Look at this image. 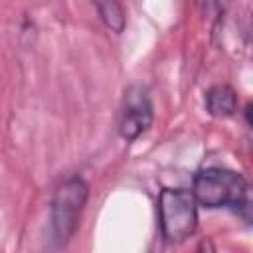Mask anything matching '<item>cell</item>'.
I'll use <instances>...</instances> for the list:
<instances>
[{
    "instance_id": "obj_1",
    "label": "cell",
    "mask_w": 253,
    "mask_h": 253,
    "mask_svg": "<svg viewBox=\"0 0 253 253\" xmlns=\"http://www.w3.org/2000/svg\"><path fill=\"white\" fill-rule=\"evenodd\" d=\"M194 198L206 208L249 210L247 180L227 168H204L194 176Z\"/></svg>"
},
{
    "instance_id": "obj_2",
    "label": "cell",
    "mask_w": 253,
    "mask_h": 253,
    "mask_svg": "<svg viewBox=\"0 0 253 253\" xmlns=\"http://www.w3.org/2000/svg\"><path fill=\"white\" fill-rule=\"evenodd\" d=\"M158 215L162 235L170 243H180L196 231L198 202L190 190L164 188L158 196Z\"/></svg>"
},
{
    "instance_id": "obj_3",
    "label": "cell",
    "mask_w": 253,
    "mask_h": 253,
    "mask_svg": "<svg viewBox=\"0 0 253 253\" xmlns=\"http://www.w3.org/2000/svg\"><path fill=\"white\" fill-rule=\"evenodd\" d=\"M87 196L89 188L79 176H71L57 186L51 200V225L59 245H63L75 233Z\"/></svg>"
},
{
    "instance_id": "obj_4",
    "label": "cell",
    "mask_w": 253,
    "mask_h": 253,
    "mask_svg": "<svg viewBox=\"0 0 253 253\" xmlns=\"http://www.w3.org/2000/svg\"><path fill=\"white\" fill-rule=\"evenodd\" d=\"M152 125V105L144 89L130 87L119 113V132L125 140L138 138Z\"/></svg>"
},
{
    "instance_id": "obj_5",
    "label": "cell",
    "mask_w": 253,
    "mask_h": 253,
    "mask_svg": "<svg viewBox=\"0 0 253 253\" xmlns=\"http://www.w3.org/2000/svg\"><path fill=\"white\" fill-rule=\"evenodd\" d=\"M206 107L213 117H231L237 111V95L229 85H213L206 93Z\"/></svg>"
},
{
    "instance_id": "obj_6",
    "label": "cell",
    "mask_w": 253,
    "mask_h": 253,
    "mask_svg": "<svg viewBox=\"0 0 253 253\" xmlns=\"http://www.w3.org/2000/svg\"><path fill=\"white\" fill-rule=\"evenodd\" d=\"M101 20L107 28H111L115 34H121L125 28V12L119 2H97L95 4Z\"/></svg>"
}]
</instances>
